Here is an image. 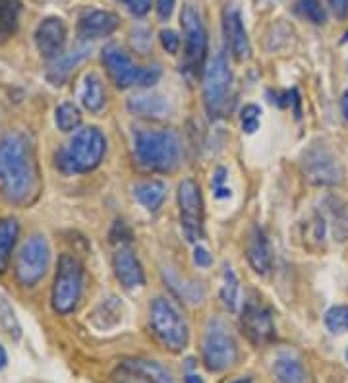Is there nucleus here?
Segmentation results:
<instances>
[{
  "mask_svg": "<svg viewBox=\"0 0 348 383\" xmlns=\"http://www.w3.org/2000/svg\"><path fill=\"white\" fill-rule=\"evenodd\" d=\"M83 290V266L72 254H62L58 259L57 277L52 285V308L60 316L72 314Z\"/></svg>",
  "mask_w": 348,
  "mask_h": 383,
  "instance_id": "nucleus-5",
  "label": "nucleus"
},
{
  "mask_svg": "<svg viewBox=\"0 0 348 383\" xmlns=\"http://www.w3.org/2000/svg\"><path fill=\"white\" fill-rule=\"evenodd\" d=\"M232 72L225 52H217L203 72V103L211 118L223 117L231 95Z\"/></svg>",
  "mask_w": 348,
  "mask_h": 383,
  "instance_id": "nucleus-7",
  "label": "nucleus"
},
{
  "mask_svg": "<svg viewBox=\"0 0 348 383\" xmlns=\"http://www.w3.org/2000/svg\"><path fill=\"white\" fill-rule=\"evenodd\" d=\"M134 153L139 167L153 172H168L180 161V138L173 130H138Z\"/></svg>",
  "mask_w": 348,
  "mask_h": 383,
  "instance_id": "nucleus-3",
  "label": "nucleus"
},
{
  "mask_svg": "<svg viewBox=\"0 0 348 383\" xmlns=\"http://www.w3.org/2000/svg\"><path fill=\"white\" fill-rule=\"evenodd\" d=\"M223 31L228 49L236 60H246L252 52L246 28L242 22V14L236 6H226L223 12Z\"/></svg>",
  "mask_w": 348,
  "mask_h": 383,
  "instance_id": "nucleus-15",
  "label": "nucleus"
},
{
  "mask_svg": "<svg viewBox=\"0 0 348 383\" xmlns=\"http://www.w3.org/2000/svg\"><path fill=\"white\" fill-rule=\"evenodd\" d=\"M112 269H115L116 279L120 281L124 288L132 290V288L144 287V269H141L139 259L136 258V254L130 248H120L116 252L115 258H112Z\"/></svg>",
  "mask_w": 348,
  "mask_h": 383,
  "instance_id": "nucleus-17",
  "label": "nucleus"
},
{
  "mask_svg": "<svg viewBox=\"0 0 348 383\" xmlns=\"http://www.w3.org/2000/svg\"><path fill=\"white\" fill-rule=\"evenodd\" d=\"M118 28V16L107 10H91L81 16L78 22V35L83 41L109 37Z\"/></svg>",
  "mask_w": 348,
  "mask_h": 383,
  "instance_id": "nucleus-16",
  "label": "nucleus"
},
{
  "mask_svg": "<svg viewBox=\"0 0 348 383\" xmlns=\"http://www.w3.org/2000/svg\"><path fill=\"white\" fill-rule=\"evenodd\" d=\"M234 383H252L250 379H240V382H234Z\"/></svg>",
  "mask_w": 348,
  "mask_h": 383,
  "instance_id": "nucleus-43",
  "label": "nucleus"
},
{
  "mask_svg": "<svg viewBox=\"0 0 348 383\" xmlns=\"http://www.w3.org/2000/svg\"><path fill=\"white\" fill-rule=\"evenodd\" d=\"M22 0H0V43H6L18 30Z\"/></svg>",
  "mask_w": 348,
  "mask_h": 383,
  "instance_id": "nucleus-26",
  "label": "nucleus"
},
{
  "mask_svg": "<svg viewBox=\"0 0 348 383\" xmlns=\"http://www.w3.org/2000/svg\"><path fill=\"white\" fill-rule=\"evenodd\" d=\"M87 57H89V47H86V45L76 47L72 51L62 52L58 59L52 60L51 68L47 70V80H49V83L57 86V88L64 86V81L70 78V74L76 70V66H80Z\"/></svg>",
  "mask_w": 348,
  "mask_h": 383,
  "instance_id": "nucleus-18",
  "label": "nucleus"
},
{
  "mask_svg": "<svg viewBox=\"0 0 348 383\" xmlns=\"http://www.w3.org/2000/svg\"><path fill=\"white\" fill-rule=\"evenodd\" d=\"M51 261V248L43 235H33L16 259V279L22 287H33L43 279Z\"/></svg>",
  "mask_w": 348,
  "mask_h": 383,
  "instance_id": "nucleus-9",
  "label": "nucleus"
},
{
  "mask_svg": "<svg viewBox=\"0 0 348 383\" xmlns=\"http://www.w3.org/2000/svg\"><path fill=\"white\" fill-rule=\"evenodd\" d=\"M54 122L60 132H74L81 124L80 109L74 103H62L54 112Z\"/></svg>",
  "mask_w": 348,
  "mask_h": 383,
  "instance_id": "nucleus-30",
  "label": "nucleus"
},
{
  "mask_svg": "<svg viewBox=\"0 0 348 383\" xmlns=\"http://www.w3.org/2000/svg\"><path fill=\"white\" fill-rule=\"evenodd\" d=\"M325 209L331 221V232L335 240L339 242L348 240V201L337 196H329L325 199Z\"/></svg>",
  "mask_w": 348,
  "mask_h": 383,
  "instance_id": "nucleus-23",
  "label": "nucleus"
},
{
  "mask_svg": "<svg viewBox=\"0 0 348 383\" xmlns=\"http://www.w3.org/2000/svg\"><path fill=\"white\" fill-rule=\"evenodd\" d=\"M66 25L60 18H45L43 22L37 25L35 30V45L37 51L41 52L43 59L54 60L58 59L66 45Z\"/></svg>",
  "mask_w": 348,
  "mask_h": 383,
  "instance_id": "nucleus-14",
  "label": "nucleus"
},
{
  "mask_svg": "<svg viewBox=\"0 0 348 383\" xmlns=\"http://www.w3.org/2000/svg\"><path fill=\"white\" fill-rule=\"evenodd\" d=\"M149 322L155 337L170 353H182L190 343V327L186 317L167 298H155L149 310Z\"/></svg>",
  "mask_w": 348,
  "mask_h": 383,
  "instance_id": "nucleus-4",
  "label": "nucleus"
},
{
  "mask_svg": "<svg viewBox=\"0 0 348 383\" xmlns=\"http://www.w3.org/2000/svg\"><path fill=\"white\" fill-rule=\"evenodd\" d=\"M122 368L130 372V376H136L147 383H174L173 374L163 364L155 360H144V358H132L124 360Z\"/></svg>",
  "mask_w": 348,
  "mask_h": 383,
  "instance_id": "nucleus-22",
  "label": "nucleus"
},
{
  "mask_svg": "<svg viewBox=\"0 0 348 383\" xmlns=\"http://www.w3.org/2000/svg\"><path fill=\"white\" fill-rule=\"evenodd\" d=\"M0 329L6 333L12 341L22 339L23 333L22 325H20V319H18L14 308L10 306V302H8L4 296L0 298Z\"/></svg>",
  "mask_w": 348,
  "mask_h": 383,
  "instance_id": "nucleus-29",
  "label": "nucleus"
},
{
  "mask_svg": "<svg viewBox=\"0 0 348 383\" xmlns=\"http://www.w3.org/2000/svg\"><path fill=\"white\" fill-rule=\"evenodd\" d=\"M8 366V354H6V348H4V346L0 345V372H2V370L6 368Z\"/></svg>",
  "mask_w": 348,
  "mask_h": 383,
  "instance_id": "nucleus-40",
  "label": "nucleus"
},
{
  "mask_svg": "<svg viewBox=\"0 0 348 383\" xmlns=\"http://www.w3.org/2000/svg\"><path fill=\"white\" fill-rule=\"evenodd\" d=\"M184 382H186V383H203V379L199 376H194V374H188V376L184 377Z\"/></svg>",
  "mask_w": 348,
  "mask_h": 383,
  "instance_id": "nucleus-42",
  "label": "nucleus"
},
{
  "mask_svg": "<svg viewBox=\"0 0 348 383\" xmlns=\"http://www.w3.org/2000/svg\"><path fill=\"white\" fill-rule=\"evenodd\" d=\"M238 298H240V283L236 273L232 271L231 266H225L223 269V287H221V300L225 304L226 308L234 312L238 308Z\"/></svg>",
  "mask_w": 348,
  "mask_h": 383,
  "instance_id": "nucleus-28",
  "label": "nucleus"
},
{
  "mask_svg": "<svg viewBox=\"0 0 348 383\" xmlns=\"http://www.w3.org/2000/svg\"><path fill=\"white\" fill-rule=\"evenodd\" d=\"M341 107H342V114H344V118H347V120H348V89H347V91H344V95H342Z\"/></svg>",
  "mask_w": 348,
  "mask_h": 383,
  "instance_id": "nucleus-41",
  "label": "nucleus"
},
{
  "mask_svg": "<svg viewBox=\"0 0 348 383\" xmlns=\"http://www.w3.org/2000/svg\"><path fill=\"white\" fill-rule=\"evenodd\" d=\"M302 169L308 182L315 186H337L344 178V167L339 157L323 143H313L302 157Z\"/></svg>",
  "mask_w": 348,
  "mask_h": 383,
  "instance_id": "nucleus-10",
  "label": "nucleus"
},
{
  "mask_svg": "<svg viewBox=\"0 0 348 383\" xmlns=\"http://www.w3.org/2000/svg\"><path fill=\"white\" fill-rule=\"evenodd\" d=\"M248 261H250V266L254 267V271L260 273V275L269 273V269L273 266L271 244H269V238L260 227H255L250 238H248Z\"/></svg>",
  "mask_w": 348,
  "mask_h": 383,
  "instance_id": "nucleus-19",
  "label": "nucleus"
},
{
  "mask_svg": "<svg viewBox=\"0 0 348 383\" xmlns=\"http://www.w3.org/2000/svg\"><path fill=\"white\" fill-rule=\"evenodd\" d=\"M103 64L107 68V74L116 88L128 89L134 86L141 88H151L153 83H157L161 78V70L157 66L141 68L134 64L132 59L126 54L124 49L118 45H107L103 49Z\"/></svg>",
  "mask_w": 348,
  "mask_h": 383,
  "instance_id": "nucleus-6",
  "label": "nucleus"
},
{
  "mask_svg": "<svg viewBox=\"0 0 348 383\" xmlns=\"http://www.w3.org/2000/svg\"><path fill=\"white\" fill-rule=\"evenodd\" d=\"M344 41H348V33H347V37H344Z\"/></svg>",
  "mask_w": 348,
  "mask_h": 383,
  "instance_id": "nucleus-45",
  "label": "nucleus"
},
{
  "mask_svg": "<svg viewBox=\"0 0 348 383\" xmlns=\"http://www.w3.org/2000/svg\"><path fill=\"white\" fill-rule=\"evenodd\" d=\"M80 99L81 105L93 114H97L105 107V89H103V81L99 76L93 74V72L86 74L80 91Z\"/></svg>",
  "mask_w": 348,
  "mask_h": 383,
  "instance_id": "nucleus-25",
  "label": "nucleus"
},
{
  "mask_svg": "<svg viewBox=\"0 0 348 383\" xmlns=\"http://www.w3.org/2000/svg\"><path fill=\"white\" fill-rule=\"evenodd\" d=\"M194 264L197 267H209L213 264V258H211V254L203 246H197L196 250H194Z\"/></svg>",
  "mask_w": 348,
  "mask_h": 383,
  "instance_id": "nucleus-36",
  "label": "nucleus"
},
{
  "mask_svg": "<svg viewBox=\"0 0 348 383\" xmlns=\"http://www.w3.org/2000/svg\"><path fill=\"white\" fill-rule=\"evenodd\" d=\"M39 182L35 149L18 130L0 138V194L12 204H28Z\"/></svg>",
  "mask_w": 348,
  "mask_h": 383,
  "instance_id": "nucleus-1",
  "label": "nucleus"
},
{
  "mask_svg": "<svg viewBox=\"0 0 348 383\" xmlns=\"http://www.w3.org/2000/svg\"><path fill=\"white\" fill-rule=\"evenodd\" d=\"M296 12L302 16L304 20L315 23V25H321V23L327 22L325 8L321 6L319 0H298Z\"/></svg>",
  "mask_w": 348,
  "mask_h": 383,
  "instance_id": "nucleus-32",
  "label": "nucleus"
},
{
  "mask_svg": "<svg viewBox=\"0 0 348 383\" xmlns=\"http://www.w3.org/2000/svg\"><path fill=\"white\" fill-rule=\"evenodd\" d=\"M329 4H331L335 16H337L339 20H347L348 18V0H329Z\"/></svg>",
  "mask_w": 348,
  "mask_h": 383,
  "instance_id": "nucleus-38",
  "label": "nucleus"
},
{
  "mask_svg": "<svg viewBox=\"0 0 348 383\" xmlns=\"http://www.w3.org/2000/svg\"><path fill=\"white\" fill-rule=\"evenodd\" d=\"M178 209L180 225L190 242L203 238V199L196 180L186 178L178 184Z\"/></svg>",
  "mask_w": 348,
  "mask_h": 383,
  "instance_id": "nucleus-12",
  "label": "nucleus"
},
{
  "mask_svg": "<svg viewBox=\"0 0 348 383\" xmlns=\"http://www.w3.org/2000/svg\"><path fill=\"white\" fill-rule=\"evenodd\" d=\"M242 329L254 345H265L275 337V324L271 310L263 304L248 302L242 312Z\"/></svg>",
  "mask_w": 348,
  "mask_h": 383,
  "instance_id": "nucleus-13",
  "label": "nucleus"
},
{
  "mask_svg": "<svg viewBox=\"0 0 348 383\" xmlns=\"http://www.w3.org/2000/svg\"><path fill=\"white\" fill-rule=\"evenodd\" d=\"M240 120H242V130L246 134H254L260 128L261 120V109L257 105H246L242 112H240Z\"/></svg>",
  "mask_w": 348,
  "mask_h": 383,
  "instance_id": "nucleus-33",
  "label": "nucleus"
},
{
  "mask_svg": "<svg viewBox=\"0 0 348 383\" xmlns=\"http://www.w3.org/2000/svg\"><path fill=\"white\" fill-rule=\"evenodd\" d=\"M347 362H348V348H347Z\"/></svg>",
  "mask_w": 348,
  "mask_h": 383,
  "instance_id": "nucleus-44",
  "label": "nucleus"
},
{
  "mask_svg": "<svg viewBox=\"0 0 348 383\" xmlns=\"http://www.w3.org/2000/svg\"><path fill=\"white\" fill-rule=\"evenodd\" d=\"M118 2H122L134 16H145L151 8V0H118Z\"/></svg>",
  "mask_w": 348,
  "mask_h": 383,
  "instance_id": "nucleus-35",
  "label": "nucleus"
},
{
  "mask_svg": "<svg viewBox=\"0 0 348 383\" xmlns=\"http://www.w3.org/2000/svg\"><path fill=\"white\" fill-rule=\"evenodd\" d=\"M203 362L211 372H225L238 358V345L223 319H211L203 335Z\"/></svg>",
  "mask_w": 348,
  "mask_h": 383,
  "instance_id": "nucleus-8",
  "label": "nucleus"
},
{
  "mask_svg": "<svg viewBox=\"0 0 348 383\" xmlns=\"http://www.w3.org/2000/svg\"><path fill=\"white\" fill-rule=\"evenodd\" d=\"M184 31V59L186 68L192 74H199L207 57V31L202 22V16L194 6H184L180 16Z\"/></svg>",
  "mask_w": 348,
  "mask_h": 383,
  "instance_id": "nucleus-11",
  "label": "nucleus"
},
{
  "mask_svg": "<svg viewBox=\"0 0 348 383\" xmlns=\"http://www.w3.org/2000/svg\"><path fill=\"white\" fill-rule=\"evenodd\" d=\"M18 221L16 219H0V273L8 269L10 258H12V250H14L16 240H18Z\"/></svg>",
  "mask_w": 348,
  "mask_h": 383,
  "instance_id": "nucleus-27",
  "label": "nucleus"
},
{
  "mask_svg": "<svg viewBox=\"0 0 348 383\" xmlns=\"http://www.w3.org/2000/svg\"><path fill=\"white\" fill-rule=\"evenodd\" d=\"M161 45H163V49L170 54H176V52L180 51V37H178V33L173 30H163L161 31Z\"/></svg>",
  "mask_w": 348,
  "mask_h": 383,
  "instance_id": "nucleus-34",
  "label": "nucleus"
},
{
  "mask_svg": "<svg viewBox=\"0 0 348 383\" xmlns=\"http://www.w3.org/2000/svg\"><path fill=\"white\" fill-rule=\"evenodd\" d=\"M273 374L279 383H308L304 362L290 350L277 354L275 362H273Z\"/></svg>",
  "mask_w": 348,
  "mask_h": 383,
  "instance_id": "nucleus-20",
  "label": "nucleus"
},
{
  "mask_svg": "<svg viewBox=\"0 0 348 383\" xmlns=\"http://www.w3.org/2000/svg\"><path fill=\"white\" fill-rule=\"evenodd\" d=\"M325 327L333 335H344L348 333V306H333L327 310Z\"/></svg>",
  "mask_w": 348,
  "mask_h": 383,
  "instance_id": "nucleus-31",
  "label": "nucleus"
},
{
  "mask_svg": "<svg viewBox=\"0 0 348 383\" xmlns=\"http://www.w3.org/2000/svg\"><path fill=\"white\" fill-rule=\"evenodd\" d=\"M134 196L147 211H157L167 199V184L161 180H145L136 184Z\"/></svg>",
  "mask_w": 348,
  "mask_h": 383,
  "instance_id": "nucleus-24",
  "label": "nucleus"
},
{
  "mask_svg": "<svg viewBox=\"0 0 348 383\" xmlns=\"http://www.w3.org/2000/svg\"><path fill=\"white\" fill-rule=\"evenodd\" d=\"M176 0H157V14L161 20H168L174 12Z\"/></svg>",
  "mask_w": 348,
  "mask_h": 383,
  "instance_id": "nucleus-37",
  "label": "nucleus"
},
{
  "mask_svg": "<svg viewBox=\"0 0 348 383\" xmlns=\"http://www.w3.org/2000/svg\"><path fill=\"white\" fill-rule=\"evenodd\" d=\"M107 151V140L99 128L87 126L74 134V138L57 155L58 169L66 175H83L101 165Z\"/></svg>",
  "mask_w": 348,
  "mask_h": 383,
  "instance_id": "nucleus-2",
  "label": "nucleus"
},
{
  "mask_svg": "<svg viewBox=\"0 0 348 383\" xmlns=\"http://www.w3.org/2000/svg\"><path fill=\"white\" fill-rule=\"evenodd\" d=\"M128 109L134 114L147 118H165L173 111L170 101L161 93H141V95L132 97L128 101Z\"/></svg>",
  "mask_w": 348,
  "mask_h": 383,
  "instance_id": "nucleus-21",
  "label": "nucleus"
},
{
  "mask_svg": "<svg viewBox=\"0 0 348 383\" xmlns=\"http://www.w3.org/2000/svg\"><path fill=\"white\" fill-rule=\"evenodd\" d=\"M226 180V170L223 167H219L217 172H215V177H213V190H219V188H223V182Z\"/></svg>",
  "mask_w": 348,
  "mask_h": 383,
  "instance_id": "nucleus-39",
  "label": "nucleus"
}]
</instances>
